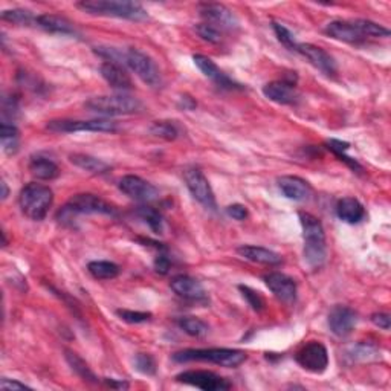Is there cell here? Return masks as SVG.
Wrapping results in <instances>:
<instances>
[{
	"label": "cell",
	"instance_id": "6da1fadb",
	"mask_svg": "<svg viewBox=\"0 0 391 391\" xmlns=\"http://www.w3.org/2000/svg\"><path fill=\"white\" fill-rule=\"evenodd\" d=\"M300 223L303 228L304 239V262L312 269H318L326 263L327 248H326V232L323 223L318 217L309 213H300Z\"/></svg>",
	"mask_w": 391,
	"mask_h": 391
},
{
	"label": "cell",
	"instance_id": "7a4b0ae2",
	"mask_svg": "<svg viewBox=\"0 0 391 391\" xmlns=\"http://www.w3.org/2000/svg\"><path fill=\"white\" fill-rule=\"evenodd\" d=\"M77 8L92 15L117 17V19L132 22L149 19V14L141 5L136 2H127V0H84V2L77 4Z\"/></svg>",
	"mask_w": 391,
	"mask_h": 391
},
{
	"label": "cell",
	"instance_id": "3957f363",
	"mask_svg": "<svg viewBox=\"0 0 391 391\" xmlns=\"http://www.w3.org/2000/svg\"><path fill=\"white\" fill-rule=\"evenodd\" d=\"M52 202H54V193L52 190L37 182L25 185L19 194V206L22 213L31 220L40 222L48 216Z\"/></svg>",
	"mask_w": 391,
	"mask_h": 391
},
{
	"label": "cell",
	"instance_id": "277c9868",
	"mask_svg": "<svg viewBox=\"0 0 391 391\" xmlns=\"http://www.w3.org/2000/svg\"><path fill=\"white\" fill-rule=\"evenodd\" d=\"M86 109L102 117H123L135 115L144 110V104L138 98L126 93L119 95H102L86 101Z\"/></svg>",
	"mask_w": 391,
	"mask_h": 391
},
{
	"label": "cell",
	"instance_id": "5b68a950",
	"mask_svg": "<svg viewBox=\"0 0 391 391\" xmlns=\"http://www.w3.org/2000/svg\"><path fill=\"white\" fill-rule=\"evenodd\" d=\"M248 354L237 349H187L173 354V361L176 362H211L216 366L234 369L246 361Z\"/></svg>",
	"mask_w": 391,
	"mask_h": 391
},
{
	"label": "cell",
	"instance_id": "8992f818",
	"mask_svg": "<svg viewBox=\"0 0 391 391\" xmlns=\"http://www.w3.org/2000/svg\"><path fill=\"white\" fill-rule=\"evenodd\" d=\"M84 214H102V216H115L117 210L112 206L109 202L104 199L84 193V194H77L71 201H69L62 210L58 211L57 219L67 225L71 223L77 216H84Z\"/></svg>",
	"mask_w": 391,
	"mask_h": 391
},
{
	"label": "cell",
	"instance_id": "52a82bcc",
	"mask_svg": "<svg viewBox=\"0 0 391 391\" xmlns=\"http://www.w3.org/2000/svg\"><path fill=\"white\" fill-rule=\"evenodd\" d=\"M124 63L132 69V71L141 78V80L152 86V88H159L162 84V75L158 65L154 63V60L144 54L139 49H128L124 52Z\"/></svg>",
	"mask_w": 391,
	"mask_h": 391
},
{
	"label": "cell",
	"instance_id": "ba28073f",
	"mask_svg": "<svg viewBox=\"0 0 391 391\" xmlns=\"http://www.w3.org/2000/svg\"><path fill=\"white\" fill-rule=\"evenodd\" d=\"M48 130L54 133H77V132H100L114 133L118 130V124L110 119H54L48 123Z\"/></svg>",
	"mask_w": 391,
	"mask_h": 391
},
{
	"label": "cell",
	"instance_id": "9c48e42d",
	"mask_svg": "<svg viewBox=\"0 0 391 391\" xmlns=\"http://www.w3.org/2000/svg\"><path fill=\"white\" fill-rule=\"evenodd\" d=\"M295 361L298 366L306 371L321 375L329 367V353L324 344L318 341H310L304 344L301 349L295 354Z\"/></svg>",
	"mask_w": 391,
	"mask_h": 391
},
{
	"label": "cell",
	"instance_id": "30bf717a",
	"mask_svg": "<svg viewBox=\"0 0 391 391\" xmlns=\"http://www.w3.org/2000/svg\"><path fill=\"white\" fill-rule=\"evenodd\" d=\"M176 380L180 382V384L196 387L204 391H225L232 387L231 382L208 370L182 371L176 376Z\"/></svg>",
	"mask_w": 391,
	"mask_h": 391
},
{
	"label": "cell",
	"instance_id": "8fae6325",
	"mask_svg": "<svg viewBox=\"0 0 391 391\" xmlns=\"http://www.w3.org/2000/svg\"><path fill=\"white\" fill-rule=\"evenodd\" d=\"M184 179L191 196H193L199 204L208 208V210L214 211L217 208L216 196L210 182H208L204 173L199 168H188L184 173Z\"/></svg>",
	"mask_w": 391,
	"mask_h": 391
},
{
	"label": "cell",
	"instance_id": "7c38bea8",
	"mask_svg": "<svg viewBox=\"0 0 391 391\" xmlns=\"http://www.w3.org/2000/svg\"><path fill=\"white\" fill-rule=\"evenodd\" d=\"M119 190L123 191L126 196H128L130 199L138 202H154L159 199V190L156 188L150 182H147L145 179L139 178V176H133L128 175L124 176L123 179L119 180L118 184Z\"/></svg>",
	"mask_w": 391,
	"mask_h": 391
},
{
	"label": "cell",
	"instance_id": "4fadbf2b",
	"mask_svg": "<svg viewBox=\"0 0 391 391\" xmlns=\"http://www.w3.org/2000/svg\"><path fill=\"white\" fill-rule=\"evenodd\" d=\"M301 54L307 62L317 67L319 72H323L327 77H335L338 72V66L335 58L329 54L327 51H324L323 48L310 45V43H298L297 49H295Z\"/></svg>",
	"mask_w": 391,
	"mask_h": 391
},
{
	"label": "cell",
	"instance_id": "5bb4252c",
	"mask_svg": "<svg viewBox=\"0 0 391 391\" xmlns=\"http://www.w3.org/2000/svg\"><path fill=\"white\" fill-rule=\"evenodd\" d=\"M201 15L206 20L205 23H210L216 26L217 29H236L239 26V20L228 6L222 4H202L201 5Z\"/></svg>",
	"mask_w": 391,
	"mask_h": 391
},
{
	"label": "cell",
	"instance_id": "9a60e30c",
	"mask_svg": "<svg viewBox=\"0 0 391 391\" xmlns=\"http://www.w3.org/2000/svg\"><path fill=\"white\" fill-rule=\"evenodd\" d=\"M265 283L267 289L280 301L292 304L297 300V283L289 275L281 272H271L265 275Z\"/></svg>",
	"mask_w": 391,
	"mask_h": 391
},
{
	"label": "cell",
	"instance_id": "2e32d148",
	"mask_svg": "<svg viewBox=\"0 0 391 391\" xmlns=\"http://www.w3.org/2000/svg\"><path fill=\"white\" fill-rule=\"evenodd\" d=\"M358 323V315L356 312L347 306H335L329 314V327L332 333L345 338L349 336Z\"/></svg>",
	"mask_w": 391,
	"mask_h": 391
},
{
	"label": "cell",
	"instance_id": "e0dca14e",
	"mask_svg": "<svg viewBox=\"0 0 391 391\" xmlns=\"http://www.w3.org/2000/svg\"><path fill=\"white\" fill-rule=\"evenodd\" d=\"M263 95L269 100L283 106H295L300 101V93L293 83L271 81L263 86Z\"/></svg>",
	"mask_w": 391,
	"mask_h": 391
},
{
	"label": "cell",
	"instance_id": "ac0fdd59",
	"mask_svg": "<svg viewBox=\"0 0 391 391\" xmlns=\"http://www.w3.org/2000/svg\"><path fill=\"white\" fill-rule=\"evenodd\" d=\"M170 288L178 297L190 301H206V292L201 281L188 275H178L171 278Z\"/></svg>",
	"mask_w": 391,
	"mask_h": 391
},
{
	"label": "cell",
	"instance_id": "d6986e66",
	"mask_svg": "<svg viewBox=\"0 0 391 391\" xmlns=\"http://www.w3.org/2000/svg\"><path fill=\"white\" fill-rule=\"evenodd\" d=\"M277 184L283 196L295 202H306L314 194L309 182L298 176H281L277 180Z\"/></svg>",
	"mask_w": 391,
	"mask_h": 391
},
{
	"label": "cell",
	"instance_id": "ffe728a7",
	"mask_svg": "<svg viewBox=\"0 0 391 391\" xmlns=\"http://www.w3.org/2000/svg\"><path fill=\"white\" fill-rule=\"evenodd\" d=\"M193 60H194V65L199 67V71H201L206 78H210V80L214 81L219 88L228 89V91L240 89V86L236 81H232L227 74L222 72L211 58H208L202 54H196L193 55Z\"/></svg>",
	"mask_w": 391,
	"mask_h": 391
},
{
	"label": "cell",
	"instance_id": "44dd1931",
	"mask_svg": "<svg viewBox=\"0 0 391 391\" xmlns=\"http://www.w3.org/2000/svg\"><path fill=\"white\" fill-rule=\"evenodd\" d=\"M100 72L112 89L121 91V92H127L133 89L132 78H130L126 69L119 63H114V62L102 63L100 67Z\"/></svg>",
	"mask_w": 391,
	"mask_h": 391
},
{
	"label": "cell",
	"instance_id": "7402d4cb",
	"mask_svg": "<svg viewBox=\"0 0 391 391\" xmlns=\"http://www.w3.org/2000/svg\"><path fill=\"white\" fill-rule=\"evenodd\" d=\"M324 32L327 36H330L335 40H340L344 43H352V45H359V43L366 41V37L362 36L361 31L358 29V26L354 25L353 20H333L330 22Z\"/></svg>",
	"mask_w": 391,
	"mask_h": 391
},
{
	"label": "cell",
	"instance_id": "603a6c76",
	"mask_svg": "<svg viewBox=\"0 0 391 391\" xmlns=\"http://www.w3.org/2000/svg\"><path fill=\"white\" fill-rule=\"evenodd\" d=\"M237 254L245 260H249V262L265 265V266H278L283 262L280 254H277L274 251L262 246L243 245L237 248Z\"/></svg>",
	"mask_w": 391,
	"mask_h": 391
},
{
	"label": "cell",
	"instance_id": "cb8c5ba5",
	"mask_svg": "<svg viewBox=\"0 0 391 391\" xmlns=\"http://www.w3.org/2000/svg\"><path fill=\"white\" fill-rule=\"evenodd\" d=\"M336 214L345 223H359L366 217V208L354 197H343L336 204Z\"/></svg>",
	"mask_w": 391,
	"mask_h": 391
},
{
	"label": "cell",
	"instance_id": "d4e9b609",
	"mask_svg": "<svg viewBox=\"0 0 391 391\" xmlns=\"http://www.w3.org/2000/svg\"><path fill=\"white\" fill-rule=\"evenodd\" d=\"M36 25L39 28L52 34H62V36H74L75 34L74 25L62 15L40 14L36 19Z\"/></svg>",
	"mask_w": 391,
	"mask_h": 391
},
{
	"label": "cell",
	"instance_id": "484cf974",
	"mask_svg": "<svg viewBox=\"0 0 391 391\" xmlns=\"http://www.w3.org/2000/svg\"><path fill=\"white\" fill-rule=\"evenodd\" d=\"M29 171L34 178L40 180H52L60 176L58 165L45 156H34L29 161Z\"/></svg>",
	"mask_w": 391,
	"mask_h": 391
},
{
	"label": "cell",
	"instance_id": "4316f807",
	"mask_svg": "<svg viewBox=\"0 0 391 391\" xmlns=\"http://www.w3.org/2000/svg\"><path fill=\"white\" fill-rule=\"evenodd\" d=\"M89 274L95 278V280H112L117 278L121 272V269L117 263L107 262V260H95L88 265Z\"/></svg>",
	"mask_w": 391,
	"mask_h": 391
},
{
	"label": "cell",
	"instance_id": "83f0119b",
	"mask_svg": "<svg viewBox=\"0 0 391 391\" xmlns=\"http://www.w3.org/2000/svg\"><path fill=\"white\" fill-rule=\"evenodd\" d=\"M69 159H71V162L77 165V167L93 173V175H102V173H106L109 170V165L106 162H102L101 159L93 158V156L89 154L75 153L69 156Z\"/></svg>",
	"mask_w": 391,
	"mask_h": 391
},
{
	"label": "cell",
	"instance_id": "f1b7e54d",
	"mask_svg": "<svg viewBox=\"0 0 391 391\" xmlns=\"http://www.w3.org/2000/svg\"><path fill=\"white\" fill-rule=\"evenodd\" d=\"M0 138H2L4 152L8 154H13L19 150L20 144V132L14 124H8L6 121L0 127Z\"/></svg>",
	"mask_w": 391,
	"mask_h": 391
},
{
	"label": "cell",
	"instance_id": "f546056e",
	"mask_svg": "<svg viewBox=\"0 0 391 391\" xmlns=\"http://www.w3.org/2000/svg\"><path fill=\"white\" fill-rule=\"evenodd\" d=\"M178 326L184 330L187 335L194 338H202L208 333V330H210L205 321L196 317H182L178 319Z\"/></svg>",
	"mask_w": 391,
	"mask_h": 391
},
{
	"label": "cell",
	"instance_id": "4dcf8cb0",
	"mask_svg": "<svg viewBox=\"0 0 391 391\" xmlns=\"http://www.w3.org/2000/svg\"><path fill=\"white\" fill-rule=\"evenodd\" d=\"M354 25L358 26V29L361 31V34L364 37L367 39H385L390 37V29H387L385 26H382L376 22L371 20H366V19H358L353 20Z\"/></svg>",
	"mask_w": 391,
	"mask_h": 391
},
{
	"label": "cell",
	"instance_id": "1f68e13d",
	"mask_svg": "<svg viewBox=\"0 0 391 391\" xmlns=\"http://www.w3.org/2000/svg\"><path fill=\"white\" fill-rule=\"evenodd\" d=\"M136 216L139 219H143L154 234H162L164 231V220L162 216L158 210H154L152 206H139Z\"/></svg>",
	"mask_w": 391,
	"mask_h": 391
},
{
	"label": "cell",
	"instance_id": "d6a6232c",
	"mask_svg": "<svg viewBox=\"0 0 391 391\" xmlns=\"http://www.w3.org/2000/svg\"><path fill=\"white\" fill-rule=\"evenodd\" d=\"M150 133L167 139V141H173V139L180 136V127L175 121H156L150 127Z\"/></svg>",
	"mask_w": 391,
	"mask_h": 391
},
{
	"label": "cell",
	"instance_id": "836d02e7",
	"mask_svg": "<svg viewBox=\"0 0 391 391\" xmlns=\"http://www.w3.org/2000/svg\"><path fill=\"white\" fill-rule=\"evenodd\" d=\"M66 359L69 362V366L72 367V370L77 373L78 376L83 378L84 380H89V382H93V384H97V382H98L97 376L93 375V371L91 370V367L77 353L66 350Z\"/></svg>",
	"mask_w": 391,
	"mask_h": 391
},
{
	"label": "cell",
	"instance_id": "e575fe53",
	"mask_svg": "<svg viewBox=\"0 0 391 391\" xmlns=\"http://www.w3.org/2000/svg\"><path fill=\"white\" fill-rule=\"evenodd\" d=\"M37 15H34L28 10H22V8H15V10H5L2 13V20L11 22L15 25H31L36 23Z\"/></svg>",
	"mask_w": 391,
	"mask_h": 391
},
{
	"label": "cell",
	"instance_id": "d590c367",
	"mask_svg": "<svg viewBox=\"0 0 391 391\" xmlns=\"http://www.w3.org/2000/svg\"><path fill=\"white\" fill-rule=\"evenodd\" d=\"M272 28H274L275 36L278 37V40H280L281 45H284L286 48L291 49V51L297 49L298 43H297V40H295V36H293L291 29L286 28V26L281 25V23H272Z\"/></svg>",
	"mask_w": 391,
	"mask_h": 391
},
{
	"label": "cell",
	"instance_id": "8d00e7d4",
	"mask_svg": "<svg viewBox=\"0 0 391 391\" xmlns=\"http://www.w3.org/2000/svg\"><path fill=\"white\" fill-rule=\"evenodd\" d=\"M135 367L139 373L147 376H153L156 373V361L152 354L139 353L135 358Z\"/></svg>",
	"mask_w": 391,
	"mask_h": 391
},
{
	"label": "cell",
	"instance_id": "74e56055",
	"mask_svg": "<svg viewBox=\"0 0 391 391\" xmlns=\"http://www.w3.org/2000/svg\"><path fill=\"white\" fill-rule=\"evenodd\" d=\"M239 289L243 295V298L248 301V304L256 312H262L265 309V298L260 295V292L248 288V286H239Z\"/></svg>",
	"mask_w": 391,
	"mask_h": 391
},
{
	"label": "cell",
	"instance_id": "f35d334b",
	"mask_svg": "<svg viewBox=\"0 0 391 391\" xmlns=\"http://www.w3.org/2000/svg\"><path fill=\"white\" fill-rule=\"evenodd\" d=\"M196 32L199 34V37H201L205 41H208V43H220V40H222L220 29H217L216 26H213L210 23L197 25Z\"/></svg>",
	"mask_w": 391,
	"mask_h": 391
},
{
	"label": "cell",
	"instance_id": "ab89813d",
	"mask_svg": "<svg viewBox=\"0 0 391 391\" xmlns=\"http://www.w3.org/2000/svg\"><path fill=\"white\" fill-rule=\"evenodd\" d=\"M117 315L128 324H141L152 318V314H149V312H138V310L135 312V310H126V309L117 310Z\"/></svg>",
	"mask_w": 391,
	"mask_h": 391
},
{
	"label": "cell",
	"instance_id": "60d3db41",
	"mask_svg": "<svg viewBox=\"0 0 391 391\" xmlns=\"http://www.w3.org/2000/svg\"><path fill=\"white\" fill-rule=\"evenodd\" d=\"M227 214H228L230 217H232L234 220H239V222L245 220L246 217L249 216V213H248V208H246L245 205H240V204L230 205V206L227 208Z\"/></svg>",
	"mask_w": 391,
	"mask_h": 391
},
{
	"label": "cell",
	"instance_id": "b9f144b4",
	"mask_svg": "<svg viewBox=\"0 0 391 391\" xmlns=\"http://www.w3.org/2000/svg\"><path fill=\"white\" fill-rule=\"evenodd\" d=\"M371 323L375 324L376 327L382 329V330H390L391 318H390L388 314H382V312H379V314H373L371 315Z\"/></svg>",
	"mask_w": 391,
	"mask_h": 391
},
{
	"label": "cell",
	"instance_id": "7bdbcfd3",
	"mask_svg": "<svg viewBox=\"0 0 391 391\" xmlns=\"http://www.w3.org/2000/svg\"><path fill=\"white\" fill-rule=\"evenodd\" d=\"M170 260L167 256H164V254H159L158 257L154 258V269H156V272H159L162 275L167 274L170 271Z\"/></svg>",
	"mask_w": 391,
	"mask_h": 391
},
{
	"label": "cell",
	"instance_id": "ee69618b",
	"mask_svg": "<svg viewBox=\"0 0 391 391\" xmlns=\"http://www.w3.org/2000/svg\"><path fill=\"white\" fill-rule=\"evenodd\" d=\"M0 388L2 390H31V387H28L26 384H22L19 380H13V379H8L4 378L0 380Z\"/></svg>",
	"mask_w": 391,
	"mask_h": 391
},
{
	"label": "cell",
	"instance_id": "f6af8a7d",
	"mask_svg": "<svg viewBox=\"0 0 391 391\" xmlns=\"http://www.w3.org/2000/svg\"><path fill=\"white\" fill-rule=\"evenodd\" d=\"M327 147H329V150H332L335 154H343L349 150L350 145L347 143L338 141V139H330V141H327Z\"/></svg>",
	"mask_w": 391,
	"mask_h": 391
},
{
	"label": "cell",
	"instance_id": "bcb514c9",
	"mask_svg": "<svg viewBox=\"0 0 391 391\" xmlns=\"http://www.w3.org/2000/svg\"><path fill=\"white\" fill-rule=\"evenodd\" d=\"M104 382H106L109 387H114V388H128V384H126V382H117L114 379H107V378L104 379Z\"/></svg>",
	"mask_w": 391,
	"mask_h": 391
},
{
	"label": "cell",
	"instance_id": "7dc6e473",
	"mask_svg": "<svg viewBox=\"0 0 391 391\" xmlns=\"http://www.w3.org/2000/svg\"><path fill=\"white\" fill-rule=\"evenodd\" d=\"M2 190H4V193H2V199L5 201V199L8 197V193H10V191H8V187H6V184H5V180H2Z\"/></svg>",
	"mask_w": 391,
	"mask_h": 391
}]
</instances>
